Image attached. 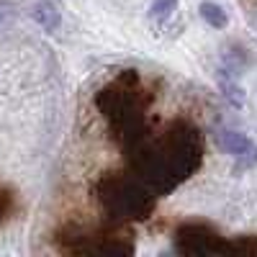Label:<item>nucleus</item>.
Instances as JSON below:
<instances>
[{
    "instance_id": "f03ea898",
    "label": "nucleus",
    "mask_w": 257,
    "mask_h": 257,
    "mask_svg": "<svg viewBox=\"0 0 257 257\" xmlns=\"http://www.w3.org/2000/svg\"><path fill=\"white\" fill-rule=\"evenodd\" d=\"M93 103L121 149L149 134L147 113L155 103V93L142 82L139 70H121L95 93Z\"/></svg>"
},
{
    "instance_id": "1a4fd4ad",
    "label": "nucleus",
    "mask_w": 257,
    "mask_h": 257,
    "mask_svg": "<svg viewBox=\"0 0 257 257\" xmlns=\"http://www.w3.org/2000/svg\"><path fill=\"white\" fill-rule=\"evenodd\" d=\"M221 93H224V98L234 105V108H242L244 105V90L239 88L237 82H234V72H229V70H221Z\"/></svg>"
},
{
    "instance_id": "9d476101",
    "label": "nucleus",
    "mask_w": 257,
    "mask_h": 257,
    "mask_svg": "<svg viewBox=\"0 0 257 257\" xmlns=\"http://www.w3.org/2000/svg\"><path fill=\"white\" fill-rule=\"evenodd\" d=\"M229 254H242V257H257V234L229 239Z\"/></svg>"
},
{
    "instance_id": "423d86ee",
    "label": "nucleus",
    "mask_w": 257,
    "mask_h": 257,
    "mask_svg": "<svg viewBox=\"0 0 257 257\" xmlns=\"http://www.w3.org/2000/svg\"><path fill=\"white\" fill-rule=\"evenodd\" d=\"M216 147L221 152H226L229 157H234V170H237V173L257 165V144H252V139L242 132L219 128L216 132Z\"/></svg>"
},
{
    "instance_id": "6e6552de",
    "label": "nucleus",
    "mask_w": 257,
    "mask_h": 257,
    "mask_svg": "<svg viewBox=\"0 0 257 257\" xmlns=\"http://www.w3.org/2000/svg\"><path fill=\"white\" fill-rule=\"evenodd\" d=\"M198 13H201V18L211 29H226V24H229L226 11L219 3H213V0H203V3L198 6Z\"/></svg>"
},
{
    "instance_id": "9b49d317",
    "label": "nucleus",
    "mask_w": 257,
    "mask_h": 257,
    "mask_svg": "<svg viewBox=\"0 0 257 257\" xmlns=\"http://www.w3.org/2000/svg\"><path fill=\"white\" fill-rule=\"evenodd\" d=\"M178 0H152V6H149V18L152 21H165L170 13L175 11Z\"/></svg>"
},
{
    "instance_id": "39448f33",
    "label": "nucleus",
    "mask_w": 257,
    "mask_h": 257,
    "mask_svg": "<svg viewBox=\"0 0 257 257\" xmlns=\"http://www.w3.org/2000/svg\"><path fill=\"white\" fill-rule=\"evenodd\" d=\"M173 244L180 254L203 257V254H229V239L219 229L206 221H183L175 226Z\"/></svg>"
},
{
    "instance_id": "20e7f679",
    "label": "nucleus",
    "mask_w": 257,
    "mask_h": 257,
    "mask_svg": "<svg viewBox=\"0 0 257 257\" xmlns=\"http://www.w3.org/2000/svg\"><path fill=\"white\" fill-rule=\"evenodd\" d=\"M54 247L62 254H134V244L118 237L111 229H85L77 224H67L57 229Z\"/></svg>"
},
{
    "instance_id": "f8f14e48",
    "label": "nucleus",
    "mask_w": 257,
    "mask_h": 257,
    "mask_svg": "<svg viewBox=\"0 0 257 257\" xmlns=\"http://www.w3.org/2000/svg\"><path fill=\"white\" fill-rule=\"evenodd\" d=\"M16 208V196H13V190L6 188V185H0V224H3L11 213Z\"/></svg>"
},
{
    "instance_id": "7ed1b4c3",
    "label": "nucleus",
    "mask_w": 257,
    "mask_h": 257,
    "mask_svg": "<svg viewBox=\"0 0 257 257\" xmlns=\"http://www.w3.org/2000/svg\"><path fill=\"white\" fill-rule=\"evenodd\" d=\"M93 198L98 201L103 216L116 226L147 221L157 208V196L132 173H105L93 185Z\"/></svg>"
},
{
    "instance_id": "0eeeda50",
    "label": "nucleus",
    "mask_w": 257,
    "mask_h": 257,
    "mask_svg": "<svg viewBox=\"0 0 257 257\" xmlns=\"http://www.w3.org/2000/svg\"><path fill=\"white\" fill-rule=\"evenodd\" d=\"M31 16H34L36 24H39L41 29H47V31H54V29L62 24L59 8L52 3V0H36L34 8H31Z\"/></svg>"
},
{
    "instance_id": "f257e3e1",
    "label": "nucleus",
    "mask_w": 257,
    "mask_h": 257,
    "mask_svg": "<svg viewBox=\"0 0 257 257\" xmlns=\"http://www.w3.org/2000/svg\"><path fill=\"white\" fill-rule=\"evenodd\" d=\"M206 142L201 128L188 118H173L123 149L128 173L137 175L157 198L170 196L178 185L190 180L203 165Z\"/></svg>"
}]
</instances>
